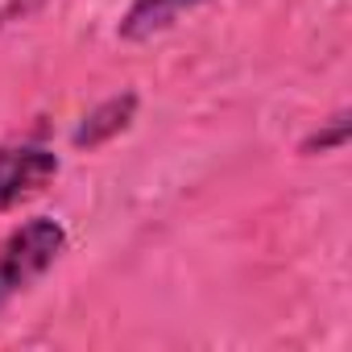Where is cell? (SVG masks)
<instances>
[{"label": "cell", "instance_id": "obj_1", "mask_svg": "<svg viewBox=\"0 0 352 352\" xmlns=\"http://www.w3.org/2000/svg\"><path fill=\"white\" fill-rule=\"evenodd\" d=\"M67 249V228L50 216H34L13 228L0 245V307H9L21 290H30Z\"/></svg>", "mask_w": 352, "mask_h": 352}, {"label": "cell", "instance_id": "obj_2", "mask_svg": "<svg viewBox=\"0 0 352 352\" xmlns=\"http://www.w3.org/2000/svg\"><path fill=\"white\" fill-rule=\"evenodd\" d=\"M58 153L46 145H0V212H13L58 179Z\"/></svg>", "mask_w": 352, "mask_h": 352}, {"label": "cell", "instance_id": "obj_3", "mask_svg": "<svg viewBox=\"0 0 352 352\" xmlns=\"http://www.w3.org/2000/svg\"><path fill=\"white\" fill-rule=\"evenodd\" d=\"M199 5H204V0H133L129 13H124L120 25H116V34H120L124 42H145V38L170 30L183 13H191V9H199Z\"/></svg>", "mask_w": 352, "mask_h": 352}, {"label": "cell", "instance_id": "obj_4", "mask_svg": "<svg viewBox=\"0 0 352 352\" xmlns=\"http://www.w3.org/2000/svg\"><path fill=\"white\" fill-rule=\"evenodd\" d=\"M133 116H137V91L112 96V100L96 104V108L83 116V124L75 129V137H71V141H75L79 149H96V145L112 141L116 133H124V129L133 124Z\"/></svg>", "mask_w": 352, "mask_h": 352}, {"label": "cell", "instance_id": "obj_5", "mask_svg": "<svg viewBox=\"0 0 352 352\" xmlns=\"http://www.w3.org/2000/svg\"><path fill=\"white\" fill-rule=\"evenodd\" d=\"M348 141V112H340V116H331L319 133H311L307 141H302V153H331V149H340Z\"/></svg>", "mask_w": 352, "mask_h": 352}]
</instances>
